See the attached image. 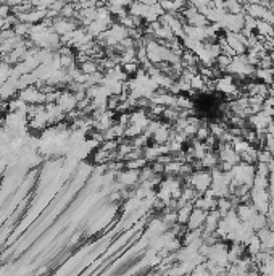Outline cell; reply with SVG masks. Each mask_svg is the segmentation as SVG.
Wrapping results in <instances>:
<instances>
[{"mask_svg":"<svg viewBox=\"0 0 274 276\" xmlns=\"http://www.w3.org/2000/svg\"><path fill=\"white\" fill-rule=\"evenodd\" d=\"M18 96L25 101L28 105H32V104H45V94L39 89L36 84L32 86H28L25 89L18 91Z\"/></svg>","mask_w":274,"mask_h":276,"instance_id":"cell-1","label":"cell"},{"mask_svg":"<svg viewBox=\"0 0 274 276\" xmlns=\"http://www.w3.org/2000/svg\"><path fill=\"white\" fill-rule=\"evenodd\" d=\"M207 215H208L207 210H202V208L194 207V210H192V212H190V216H189L187 223H185V226H187V230H195V228H203V225H205V220H207Z\"/></svg>","mask_w":274,"mask_h":276,"instance_id":"cell-2","label":"cell"},{"mask_svg":"<svg viewBox=\"0 0 274 276\" xmlns=\"http://www.w3.org/2000/svg\"><path fill=\"white\" fill-rule=\"evenodd\" d=\"M2 52H3V45L0 44V54H2Z\"/></svg>","mask_w":274,"mask_h":276,"instance_id":"cell-3","label":"cell"}]
</instances>
